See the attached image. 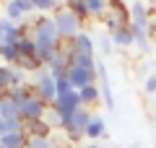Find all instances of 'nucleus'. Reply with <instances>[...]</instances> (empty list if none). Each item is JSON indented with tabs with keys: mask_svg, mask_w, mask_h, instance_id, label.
<instances>
[{
	"mask_svg": "<svg viewBox=\"0 0 156 148\" xmlns=\"http://www.w3.org/2000/svg\"><path fill=\"white\" fill-rule=\"evenodd\" d=\"M31 39H34V44H37V60L47 68L50 60L55 57V52L60 49V42H62V37H60V31H57L52 16L31 18Z\"/></svg>",
	"mask_w": 156,
	"mask_h": 148,
	"instance_id": "f257e3e1",
	"label": "nucleus"
},
{
	"mask_svg": "<svg viewBox=\"0 0 156 148\" xmlns=\"http://www.w3.org/2000/svg\"><path fill=\"white\" fill-rule=\"evenodd\" d=\"M31 88H34V96L42 99L44 104L52 107V101L57 99V88H55V78L50 76V70L47 68H42V70L34 73V81H31Z\"/></svg>",
	"mask_w": 156,
	"mask_h": 148,
	"instance_id": "f03ea898",
	"label": "nucleus"
},
{
	"mask_svg": "<svg viewBox=\"0 0 156 148\" xmlns=\"http://www.w3.org/2000/svg\"><path fill=\"white\" fill-rule=\"evenodd\" d=\"M52 21H55V26H57V31H60L62 39H73V37H78V34L83 31V21H81V18H76L68 8L57 11L55 16H52Z\"/></svg>",
	"mask_w": 156,
	"mask_h": 148,
	"instance_id": "7ed1b4c3",
	"label": "nucleus"
},
{
	"mask_svg": "<svg viewBox=\"0 0 156 148\" xmlns=\"http://www.w3.org/2000/svg\"><path fill=\"white\" fill-rule=\"evenodd\" d=\"M52 109H55L57 115L62 117V122H65L68 117L73 115V112L81 109V99H78V91H70V93H62V96H57L55 101H52Z\"/></svg>",
	"mask_w": 156,
	"mask_h": 148,
	"instance_id": "20e7f679",
	"label": "nucleus"
},
{
	"mask_svg": "<svg viewBox=\"0 0 156 148\" xmlns=\"http://www.w3.org/2000/svg\"><path fill=\"white\" fill-rule=\"evenodd\" d=\"M47 109H50V104H44L42 99L31 96V99L26 101V104H23L21 109H18V115H21V120H23V122H34V120H44Z\"/></svg>",
	"mask_w": 156,
	"mask_h": 148,
	"instance_id": "39448f33",
	"label": "nucleus"
},
{
	"mask_svg": "<svg viewBox=\"0 0 156 148\" xmlns=\"http://www.w3.org/2000/svg\"><path fill=\"white\" fill-rule=\"evenodd\" d=\"M21 39H23L21 23H13V21H8L5 16H0V44H13V47H16Z\"/></svg>",
	"mask_w": 156,
	"mask_h": 148,
	"instance_id": "423d86ee",
	"label": "nucleus"
},
{
	"mask_svg": "<svg viewBox=\"0 0 156 148\" xmlns=\"http://www.w3.org/2000/svg\"><path fill=\"white\" fill-rule=\"evenodd\" d=\"M68 81H70L73 91H81V88L96 83V70L89 73V70H83V68H78V65H70L68 68Z\"/></svg>",
	"mask_w": 156,
	"mask_h": 148,
	"instance_id": "0eeeda50",
	"label": "nucleus"
},
{
	"mask_svg": "<svg viewBox=\"0 0 156 148\" xmlns=\"http://www.w3.org/2000/svg\"><path fill=\"white\" fill-rule=\"evenodd\" d=\"M23 135L29 138V140H44V138L52 135V127L47 125L44 120H34V122H23Z\"/></svg>",
	"mask_w": 156,
	"mask_h": 148,
	"instance_id": "6e6552de",
	"label": "nucleus"
},
{
	"mask_svg": "<svg viewBox=\"0 0 156 148\" xmlns=\"http://www.w3.org/2000/svg\"><path fill=\"white\" fill-rule=\"evenodd\" d=\"M89 122H91V109H83V107H81L78 112H73V115L62 122V130H65V132L68 130H81V132H83L86 127H89Z\"/></svg>",
	"mask_w": 156,
	"mask_h": 148,
	"instance_id": "1a4fd4ad",
	"label": "nucleus"
},
{
	"mask_svg": "<svg viewBox=\"0 0 156 148\" xmlns=\"http://www.w3.org/2000/svg\"><path fill=\"white\" fill-rule=\"evenodd\" d=\"M83 135L89 138V140H101V138H107V122L101 115H91V122L89 127L83 130Z\"/></svg>",
	"mask_w": 156,
	"mask_h": 148,
	"instance_id": "9d476101",
	"label": "nucleus"
},
{
	"mask_svg": "<svg viewBox=\"0 0 156 148\" xmlns=\"http://www.w3.org/2000/svg\"><path fill=\"white\" fill-rule=\"evenodd\" d=\"M34 96V88H31V83H23V86H13V88H8V101H13V104L21 109L23 104H26L29 99Z\"/></svg>",
	"mask_w": 156,
	"mask_h": 148,
	"instance_id": "9b49d317",
	"label": "nucleus"
},
{
	"mask_svg": "<svg viewBox=\"0 0 156 148\" xmlns=\"http://www.w3.org/2000/svg\"><path fill=\"white\" fill-rule=\"evenodd\" d=\"M78 99H81V107H83V109H91V107L101 104V91H99L96 83H91V86H86V88L78 91Z\"/></svg>",
	"mask_w": 156,
	"mask_h": 148,
	"instance_id": "f8f14e48",
	"label": "nucleus"
},
{
	"mask_svg": "<svg viewBox=\"0 0 156 148\" xmlns=\"http://www.w3.org/2000/svg\"><path fill=\"white\" fill-rule=\"evenodd\" d=\"M94 39H91L89 31H81L78 37H73V49H76V55H94Z\"/></svg>",
	"mask_w": 156,
	"mask_h": 148,
	"instance_id": "ddd939ff",
	"label": "nucleus"
},
{
	"mask_svg": "<svg viewBox=\"0 0 156 148\" xmlns=\"http://www.w3.org/2000/svg\"><path fill=\"white\" fill-rule=\"evenodd\" d=\"M109 39H112V44L115 47H120V49H128V47H133V34H130V29L128 26H122V29H117L115 34H109Z\"/></svg>",
	"mask_w": 156,
	"mask_h": 148,
	"instance_id": "4468645a",
	"label": "nucleus"
},
{
	"mask_svg": "<svg viewBox=\"0 0 156 148\" xmlns=\"http://www.w3.org/2000/svg\"><path fill=\"white\" fill-rule=\"evenodd\" d=\"M26 143H29V138L23 135V130L0 138V148H26Z\"/></svg>",
	"mask_w": 156,
	"mask_h": 148,
	"instance_id": "2eb2a0df",
	"label": "nucleus"
},
{
	"mask_svg": "<svg viewBox=\"0 0 156 148\" xmlns=\"http://www.w3.org/2000/svg\"><path fill=\"white\" fill-rule=\"evenodd\" d=\"M143 18H151L148 3H143V0H130V21H143Z\"/></svg>",
	"mask_w": 156,
	"mask_h": 148,
	"instance_id": "dca6fc26",
	"label": "nucleus"
},
{
	"mask_svg": "<svg viewBox=\"0 0 156 148\" xmlns=\"http://www.w3.org/2000/svg\"><path fill=\"white\" fill-rule=\"evenodd\" d=\"M5 18L13 21V23H23V21H26V13L18 8L16 0H5Z\"/></svg>",
	"mask_w": 156,
	"mask_h": 148,
	"instance_id": "f3484780",
	"label": "nucleus"
},
{
	"mask_svg": "<svg viewBox=\"0 0 156 148\" xmlns=\"http://www.w3.org/2000/svg\"><path fill=\"white\" fill-rule=\"evenodd\" d=\"M86 8H89L91 18H101L109 11V0H86Z\"/></svg>",
	"mask_w": 156,
	"mask_h": 148,
	"instance_id": "a211bd4d",
	"label": "nucleus"
},
{
	"mask_svg": "<svg viewBox=\"0 0 156 148\" xmlns=\"http://www.w3.org/2000/svg\"><path fill=\"white\" fill-rule=\"evenodd\" d=\"M23 127V120H11V117H0V138L3 135H11V132H18Z\"/></svg>",
	"mask_w": 156,
	"mask_h": 148,
	"instance_id": "6ab92c4d",
	"label": "nucleus"
},
{
	"mask_svg": "<svg viewBox=\"0 0 156 148\" xmlns=\"http://www.w3.org/2000/svg\"><path fill=\"white\" fill-rule=\"evenodd\" d=\"M16 68L21 73H37V70H42V62L37 60V57H18V62H16Z\"/></svg>",
	"mask_w": 156,
	"mask_h": 148,
	"instance_id": "aec40b11",
	"label": "nucleus"
},
{
	"mask_svg": "<svg viewBox=\"0 0 156 148\" xmlns=\"http://www.w3.org/2000/svg\"><path fill=\"white\" fill-rule=\"evenodd\" d=\"M73 65H78V68H83V70L94 73L96 70V57L94 55H73Z\"/></svg>",
	"mask_w": 156,
	"mask_h": 148,
	"instance_id": "412c9836",
	"label": "nucleus"
},
{
	"mask_svg": "<svg viewBox=\"0 0 156 148\" xmlns=\"http://www.w3.org/2000/svg\"><path fill=\"white\" fill-rule=\"evenodd\" d=\"M0 57L5 60V65H16L18 62V47H13V44H0Z\"/></svg>",
	"mask_w": 156,
	"mask_h": 148,
	"instance_id": "4be33fe9",
	"label": "nucleus"
},
{
	"mask_svg": "<svg viewBox=\"0 0 156 148\" xmlns=\"http://www.w3.org/2000/svg\"><path fill=\"white\" fill-rule=\"evenodd\" d=\"M16 47H18V57H37V44H34V39H21Z\"/></svg>",
	"mask_w": 156,
	"mask_h": 148,
	"instance_id": "5701e85b",
	"label": "nucleus"
},
{
	"mask_svg": "<svg viewBox=\"0 0 156 148\" xmlns=\"http://www.w3.org/2000/svg\"><path fill=\"white\" fill-rule=\"evenodd\" d=\"M0 117H11V120H16V117H18V120H21L18 107L13 104V101H8V99H5V101H0Z\"/></svg>",
	"mask_w": 156,
	"mask_h": 148,
	"instance_id": "b1692460",
	"label": "nucleus"
},
{
	"mask_svg": "<svg viewBox=\"0 0 156 148\" xmlns=\"http://www.w3.org/2000/svg\"><path fill=\"white\" fill-rule=\"evenodd\" d=\"M13 70H16V65H0V86H3V88H11Z\"/></svg>",
	"mask_w": 156,
	"mask_h": 148,
	"instance_id": "393cba45",
	"label": "nucleus"
},
{
	"mask_svg": "<svg viewBox=\"0 0 156 148\" xmlns=\"http://www.w3.org/2000/svg\"><path fill=\"white\" fill-rule=\"evenodd\" d=\"M99 21H101V26H104V29H107V34H115V31H117V29H122V23L117 21V18H115V16H112V13H104V16H101V18H99Z\"/></svg>",
	"mask_w": 156,
	"mask_h": 148,
	"instance_id": "a878e982",
	"label": "nucleus"
},
{
	"mask_svg": "<svg viewBox=\"0 0 156 148\" xmlns=\"http://www.w3.org/2000/svg\"><path fill=\"white\" fill-rule=\"evenodd\" d=\"M133 42H135V47L140 49V55H148V52H151V39H148V34H135Z\"/></svg>",
	"mask_w": 156,
	"mask_h": 148,
	"instance_id": "bb28decb",
	"label": "nucleus"
},
{
	"mask_svg": "<svg viewBox=\"0 0 156 148\" xmlns=\"http://www.w3.org/2000/svg\"><path fill=\"white\" fill-rule=\"evenodd\" d=\"M44 122H47V125L52 127V130H55V127H62V117L57 115V112L52 109V107L47 109V115H44Z\"/></svg>",
	"mask_w": 156,
	"mask_h": 148,
	"instance_id": "cd10ccee",
	"label": "nucleus"
},
{
	"mask_svg": "<svg viewBox=\"0 0 156 148\" xmlns=\"http://www.w3.org/2000/svg\"><path fill=\"white\" fill-rule=\"evenodd\" d=\"M143 91L148 93V96H156V73H148V76L143 78Z\"/></svg>",
	"mask_w": 156,
	"mask_h": 148,
	"instance_id": "c85d7f7f",
	"label": "nucleus"
},
{
	"mask_svg": "<svg viewBox=\"0 0 156 148\" xmlns=\"http://www.w3.org/2000/svg\"><path fill=\"white\" fill-rule=\"evenodd\" d=\"M55 88H57V96L73 91V86H70V81H68V78H57V81H55Z\"/></svg>",
	"mask_w": 156,
	"mask_h": 148,
	"instance_id": "c756f323",
	"label": "nucleus"
},
{
	"mask_svg": "<svg viewBox=\"0 0 156 148\" xmlns=\"http://www.w3.org/2000/svg\"><path fill=\"white\" fill-rule=\"evenodd\" d=\"M65 135H68V143H70V146H78V143H81V140L86 138V135H83L81 130H68Z\"/></svg>",
	"mask_w": 156,
	"mask_h": 148,
	"instance_id": "7c9ffc66",
	"label": "nucleus"
},
{
	"mask_svg": "<svg viewBox=\"0 0 156 148\" xmlns=\"http://www.w3.org/2000/svg\"><path fill=\"white\" fill-rule=\"evenodd\" d=\"M99 47H101V52H104V55H109L112 49H115V44H112L109 37H99Z\"/></svg>",
	"mask_w": 156,
	"mask_h": 148,
	"instance_id": "2f4dec72",
	"label": "nucleus"
},
{
	"mask_svg": "<svg viewBox=\"0 0 156 148\" xmlns=\"http://www.w3.org/2000/svg\"><path fill=\"white\" fill-rule=\"evenodd\" d=\"M148 39H156V21L151 18V26H148Z\"/></svg>",
	"mask_w": 156,
	"mask_h": 148,
	"instance_id": "473e14b6",
	"label": "nucleus"
},
{
	"mask_svg": "<svg viewBox=\"0 0 156 148\" xmlns=\"http://www.w3.org/2000/svg\"><path fill=\"white\" fill-rule=\"evenodd\" d=\"M146 73H148V65H146V62H140V65H138V78H143Z\"/></svg>",
	"mask_w": 156,
	"mask_h": 148,
	"instance_id": "72a5a7b5",
	"label": "nucleus"
},
{
	"mask_svg": "<svg viewBox=\"0 0 156 148\" xmlns=\"http://www.w3.org/2000/svg\"><path fill=\"white\" fill-rule=\"evenodd\" d=\"M5 99H8V88L0 86V101H5Z\"/></svg>",
	"mask_w": 156,
	"mask_h": 148,
	"instance_id": "f704fd0d",
	"label": "nucleus"
},
{
	"mask_svg": "<svg viewBox=\"0 0 156 148\" xmlns=\"http://www.w3.org/2000/svg\"><path fill=\"white\" fill-rule=\"evenodd\" d=\"M83 148H99V146H96V143H89V146H83Z\"/></svg>",
	"mask_w": 156,
	"mask_h": 148,
	"instance_id": "c9c22d12",
	"label": "nucleus"
},
{
	"mask_svg": "<svg viewBox=\"0 0 156 148\" xmlns=\"http://www.w3.org/2000/svg\"><path fill=\"white\" fill-rule=\"evenodd\" d=\"M151 104H154V112H156V96H154V101H151Z\"/></svg>",
	"mask_w": 156,
	"mask_h": 148,
	"instance_id": "e433bc0d",
	"label": "nucleus"
}]
</instances>
